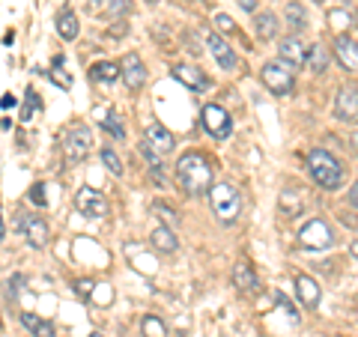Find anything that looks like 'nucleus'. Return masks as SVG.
I'll use <instances>...</instances> for the list:
<instances>
[{"label":"nucleus","instance_id":"nucleus-1","mask_svg":"<svg viewBox=\"0 0 358 337\" xmlns=\"http://www.w3.org/2000/svg\"><path fill=\"white\" fill-rule=\"evenodd\" d=\"M176 182L182 185L185 194L200 197L212 191V167L200 152H185L182 159L176 162Z\"/></svg>","mask_w":358,"mask_h":337},{"label":"nucleus","instance_id":"nucleus-2","mask_svg":"<svg viewBox=\"0 0 358 337\" xmlns=\"http://www.w3.org/2000/svg\"><path fill=\"white\" fill-rule=\"evenodd\" d=\"M308 173H310L313 182H317L320 188H326V191L341 188V182H343V167H341V162L334 159L329 150H322V147L308 152Z\"/></svg>","mask_w":358,"mask_h":337},{"label":"nucleus","instance_id":"nucleus-3","mask_svg":"<svg viewBox=\"0 0 358 337\" xmlns=\"http://www.w3.org/2000/svg\"><path fill=\"white\" fill-rule=\"evenodd\" d=\"M209 200H212V209H215V215H218L224 224H233V221L239 218V212H242V197H239V191L233 188L230 182L212 185Z\"/></svg>","mask_w":358,"mask_h":337},{"label":"nucleus","instance_id":"nucleus-4","mask_svg":"<svg viewBox=\"0 0 358 337\" xmlns=\"http://www.w3.org/2000/svg\"><path fill=\"white\" fill-rule=\"evenodd\" d=\"M90 147H93V134H90V129L84 126V122H75V126L66 129V134H63V152H66V162H69V164L84 162V155L90 152Z\"/></svg>","mask_w":358,"mask_h":337},{"label":"nucleus","instance_id":"nucleus-5","mask_svg":"<svg viewBox=\"0 0 358 337\" xmlns=\"http://www.w3.org/2000/svg\"><path fill=\"white\" fill-rule=\"evenodd\" d=\"M299 245L308 251H329L334 245V233L322 218H310L305 227L299 230Z\"/></svg>","mask_w":358,"mask_h":337},{"label":"nucleus","instance_id":"nucleus-6","mask_svg":"<svg viewBox=\"0 0 358 337\" xmlns=\"http://www.w3.org/2000/svg\"><path fill=\"white\" fill-rule=\"evenodd\" d=\"M200 120H203V129L212 134V138H218V141L230 138L233 120H230V114H227V110H224L221 105H215V102L203 105V114H200Z\"/></svg>","mask_w":358,"mask_h":337},{"label":"nucleus","instance_id":"nucleus-7","mask_svg":"<svg viewBox=\"0 0 358 337\" xmlns=\"http://www.w3.org/2000/svg\"><path fill=\"white\" fill-rule=\"evenodd\" d=\"M75 206H78V212H84V218H90V221H99V218L108 215V200L99 194L96 188H87V185L78 188Z\"/></svg>","mask_w":358,"mask_h":337},{"label":"nucleus","instance_id":"nucleus-8","mask_svg":"<svg viewBox=\"0 0 358 337\" xmlns=\"http://www.w3.org/2000/svg\"><path fill=\"white\" fill-rule=\"evenodd\" d=\"M260 78H263V84L272 89L275 96H289L293 93V75H289V69H284L281 63H266L263 69H260Z\"/></svg>","mask_w":358,"mask_h":337},{"label":"nucleus","instance_id":"nucleus-9","mask_svg":"<svg viewBox=\"0 0 358 337\" xmlns=\"http://www.w3.org/2000/svg\"><path fill=\"white\" fill-rule=\"evenodd\" d=\"M120 69H122V81H126V87L131 89V93L147 84V66H143V60L134 51H129L126 57H122Z\"/></svg>","mask_w":358,"mask_h":337},{"label":"nucleus","instance_id":"nucleus-10","mask_svg":"<svg viewBox=\"0 0 358 337\" xmlns=\"http://www.w3.org/2000/svg\"><path fill=\"white\" fill-rule=\"evenodd\" d=\"M206 48H209V54L215 57V63L221 66V69H227V72L236 69V51H233L218 33H206Z\"/></svg>","mask_w":358,"mask_h":337},{"label":"nucleus","instance_id":"nucleus-11","mask_svg":"<svg viewBox=\"0 0 358 337\" xmlns=\"http://www.w3.org/2000/svg\"><path fill=\"white\" fill-rule=\"evenodd\" d=\"M334 117L355 120L358 117V87H341L334 96Z\"/></svg>","mask_w":358,"mask_h":337},{"label":"nucleus","instance_id":"nucleus-12","mask_svg":"<svg viewBox=\"0 0 358 337\" xmlns=\"http://www.w3.org/2000/svg\"><path fill=\"white\" fill-rule=\"evenodd\" d=\"M143 141L150 143L152 150H159L162 155H167V152H173V147H176V141H173V134L167 131L162 122H147V129H143Z\"/></svg>","mask_w":358,"mask_h":337},{"label":"nucleus","instance_id":"nucleus-13","mask_svg":"<svg viewBox=\"0 0 358 337\" xmlns=\"http://www.w3.org/2000/svg\"><path fill=\"white\" fill-rule=\"evenodd\" d=\"M18 230H24L27 242L33 248H42V245L48 242V224L36 215H18Z\"/></svg>","mask_w":358,"mask_h":337},{"label":"nucleus","instance_id":"nucleus-14","mask_svg":"<svg viewBox=\"0 0 358 337\" xmlns=\"http://www.w3.org/2000/svg\"><path fill=\"white\" fill-rule=\"evenodd\" d=\"M331 54L346 72H358V42H352L350 36H338Z\"/></svg>","mask_w":358,"mask_h":337},{"label":"nucleus","instance_id":"nucleus-15","mask_svg":"<svg viewBox=\"0 0 358 337\" xmlns=\"http://www.w3.org/2000/svg\"><path fill=\"white\" fill-rule=\"evenodd\" d=\"M233 287L242 289V293H257V289H260V278H257L248 260H239L233 266Z\"/></svg>","mask_w":358,"mask_h":337},{"label":"nucleus","instance_id":"nucleus-16","mask_svg":"<svg viewBox=\"0 0 358 337\" xmlns=\"http://www.w3.org/2000/svg\"><path fill=\"white\" fill-rule=\"evenodd\" d=\"M278 54H281V60L289 63V66H305L308 63V51L305 45L299 42V36H284L278 42Z\"/></svg>","mask_w":358,"mask_h":337},{"label":"nucleus","instance_id":"nucleus-17","mask_svg":"<svg viewBox=\"0 0 358 337\" xmlns=\"http://www.w3.org/2000/svg\"><path fill=\"white\" fill-rule=\"evenodd\" d=\"M173 78L179 84H185L188 89H206L209 87V78L200 72V69H194V66H188V63H179V66H173Z\"/></svg>","mask_w":358,"mask_h":337},{"label":"nucleus","instance_id":"nucleus-18","mask_svg":"<svg viewBox=\"0 0 358 337\" xmlns=\"http://www.w3.org/2000/svg\"><path fill=\"white\" fill-rule=\"evenodd\" d=\"M296 296L301 299L305 308H317L320 305V284L310 275H296Z\"/></svg>","mask_w":358,"mask_h":337},{"label":"nucleus","instance_id":"nucleus-19","mask_svg":"<svg viewBox=\"0 0 358 337\" xmlns=\"http://www.w3.org/2000/svg\"><path fill=\"white\" fill-rule=\"evenodd\" d=\"M278 209H281L284 215H289V218H299L301 209H305V197H301V191L299 188H284L281 197H278Z\"/></svg>","mask_w":358,"mask_h":337},{"label":"nucleus","instance_id":"nucleus-20","mask_svg":"<svg viewBox=\"0 0 358 337\" xmlns=\"http://www.w3.org/2000/svg\"><path fill=\"white\" fill-rule=\"evenodd\" d=\"M150 242L155 245V251H162V254H173L179 248V239H176L173 227H164V224H159V227L150 233Z\"/></svg>","mask_w":358,"mask_h":337},{"label":"nucleus","instance_id":"nucleus-21","mask_svg":"<svg viewBox=\"0 0 358 337\" xmlns=\"http://www.w3.org/2000/svg\"><path fill=\"white\" fill-rule=\"evenodd\" d=\"M90 78H93L96 84H114L117 78H122V69H120L117 63L102 60V63H93V66H90Z\"/></svg>","mask_w":358,"mask_h":337},{"label":"nucleus","instance_id":"nucleus-22","mask_svg":"<svg viewBox=\"0 0 358 337\" xmlns=\"http://www.w3.org/2000/svg\"><path fill=\"white\" fill-rule=\"evenodd\" d=\"M57 33H60V39H66V42L78 39V15L72 13L69 6L57 13Z\"/></svg>","mask_w":358,"mask_h":337},{"label":"nucleus","instance_id":"nucleus-23","mask_svg":"<svg viewBox=\"0 0 358 337\" xmlns=\"http://www.w3.org/2000/svg\"><path fill=\"white\" fill-rule=\"evenodd\" d=\"M254 27H257V36L260 39H275L278 36V18H275V13H257V18H254Z\"/></svg>","mask_w":358,"mask_h":337},{"label":"nucleus","instance_id":"nucleus-24","mask_svg":"<svg viewBox=\"0 0 358 337\" xmlns=\"http://www.w3.org/2000/svg\"><path fill=\"white\" fill-rule=\"evenodd\" d=\"M308 66H310V72H317V75H322V72L329 69V51L322 48L320 42L308 51Z\"/></svg>","mask_w":358,"mask_h":337},{"label":"nucleus","instance_id":"nucleus-25","mask_svg":"<svg viewBox=\"0 0 358 337\" xmlns=\"http://www.w3.org/2000/svg\"><path fill=\"white\" fill-rule=\"evenodd\" d=\"M141 331H143V337H167V325L155 317V313H147V317L141 320Z\"/></svg>","mask_w":358,"mask_h":337},{"label":"nucleus","instance_id":"nucleus-26","mask_svg":"<svg viewBox=\"0 0 358 337\" xmlns=\"http://www.w3.org/2000/svg\"><path fill=\"white\" fill-rule=\"evenodd\" d=\"M287 24L293 30H305L308 27V15H305V9H301L299 3H287Z\"/></svg>","mask_w":358,"mask_h":337},{"label":"nucleus","instance_id":"nucleus-27","mask_svg":"<svg viewBox=\"0 0 358 337\" xmlns=\"http://www.w3.org/2000/svg\"><path fill=\"white\" fill-rule=\"evenodd\" d=\"M102 129L114 134L117 141H122V138H126V126H122V120H120V114H117V110H108V117H105V122H102Z\"/></svg>","mask_w":358,"mask_h":337},{"label":"nucleus","instance_id":"nucleus-28","mask_svg":"<svg viewBox=\"0 0 358 337\" xmlns=\"http://www.w3.org/2000/svg\"><path fill=\"white\" fill-rule=\"evenodd\" d=\"M51 81L57 84V87H63V89H69L72 87V78L63 72V54L60 57H54V69H51Z\"/></svg>","mask_w":358,"mask_h":337},{"label":"nucleus","instance_id":"nucleus-29","mask_svg":"<svg viewBox=\"0 0 358 337\" xmlns=\"http://www.w3.org/2000/svg\"><path fill=\"white\" fill-rule=\"evenodd\" d=\"M102 162H105V167H108V171L114 173V176H122V173H126V171H122L120 155H117L114 150H110V147H102Z\"/></svg>","mask_w":358,"mask_h":337},{"label":"nucleus","instance_id":"nucleus-30","mask_svg":"<svg viewBox=\"0 0 358 337\" xmlns=\"http://www.w3.org/2000/svg\"><path fill=\"white\" fill-rule=\"evenodd\" d=\"M36 110H39V96H36V89H27V105H24V110H21V120H24V122H30L33 120V114H36Z\"/></svg>","mask_w":358,"mask_h":337},{"label":"nucleus","instance_id":"nucleus-31","mask_svg":"<svg viewBox=\"0 0 358 337\" xmlns=\"http://www.w3.org/2000/svg\"><path fill=\"white\" fill-rule=\"evenodd\" d=\"M152 212H155V215H162V221H164V227H176V212L171 209V206H164V203H155L152 206Z\"/></svg>","mask_w":358,"mask_h":337},{"label":"nucleus","instance_id":"nucleus-32","mask_svg":"<svg viewBox=\"0 0 358 337\" xmlns=\"http://www.w3.org/2000/svg\"><path fill=\"white\" fill-rule=\"evenodd\" d=\"M275 305L287 313V320H289V322H299V313H296V308H293V305H289V299H287V296L275 293Z\"/></svg>","mask_w":358,"mask_h":337},{"label":"nucleus","instance_id":"nucleus-33","mask_svg":"<svg viewBox=\"0 0 358 337\" xmlns=\"http://www.w3.org/2000/svg\"><path fill=\"white\" fill-rule=\"evenodd\" d=\"M131 9V0H108V15H126Z\"/></svg>","mask_w":358,"mask_h":337},{"label":"nucleus","instance_id":"nucleus-34","mask_svg":"<svg viewBox=\"0 0 358 337\" xmlns=\"http://www.w3.org/2000/svg\"><path fill=\"white\" fill-rule=\"evenodd\" d=\"M27 197H30V203H36V206H48V197H45V185L42 182L33 185Z\"/></svg>","mask_w":358,"mask_h":337},{"label":"nucleus","instance_id":"nucleus-35","mask_svg":"<svg viewBox=\"0 0 358 337\" xmlns=\"http://www.w3.org/2000/svg\"><path fill=\"white\" fill-rule=\"evenodd\" d=\"M21 325H24V329H27V331H33V334H36V331H39V325H42V320L36 317V313H30V310H24V313H21Z\"/></svg>","mask_w":358,"mask_h":337},{"label":"nucleus","instance_id":"nucleus-36","mask_svg":"<svg viewBox=\"0 0 358 337\" xmlns=\"http://www.w3.org/2000/svg\"><path fill=\"white\" fill-rule=\"evenodd\" d=\"M215 27H218L221 33H233V27H236V24H233V18H230V15L218 13V15H215Z\"/></svg>","mask_w":358,"mask_h":337},{"label":"nucleus","instance_id":"nucleus-37","mask_svg":"<svg viewBox=\"0 0 358 337\" xmlns=\"http://www.w3.org/2000/svg\"><path fill=\"white\" fill-rule=\"evenodd\" d=\"M78 296H84V299H93V289H96V284L93 280H78Z\"/></svg>","mask_w":358,"mask_h":337},{"label":"nucleus","instance_id":"nucleus-38","mask_svg":"<svg viewBox=\"0 0 358 337\" xmlns=\"http://www.w3.org/2000/svg\"><path fill=\"white\" fill-rule=\"evenodd\" d=\"M99 289H102V293H93V299L99 305H110V301H114V289L110 287H99Z\"/></svg>","mask_w":358,"mask_h":337},{"label":"nucleus","instance_id":"nucleus-39","mask_svg":"<svg viewBox=\"0 0 358 337\" xmlns=\"http://www.w3.org/2000/svg\"><path fill=\"white\" fill-rule=\"evenodd\" d=\"M36 337H57V329H54V322H48V320H42V325H39V331H36Z\"/></svg>","mask_w":358,"mask_h":337},{"label":"nucleus","instance_id":"nucleus-40","mask_svg":"<svg viewBox=\"0 0 358 337\" xmlns=\"http://www.w3.org/2000/svg\"><path fill=\"white\" fill-rule=\"evenodd\" d=\"M0 105H3V114H9V110L18 105V99H15L13 93H3V102H0Z\"/></svg>","mask_w":358,"mask_h":337},{"label":"nucleus","instance_id":"nucleus-41","mask_svg":"<svg viewBox=\"0 0 358 337\" xmlns=\"http://www.w3.org/2000/svg\"><path fill=\"white\" fill-rule=\"evenodd\" d=\"M110 36H117V39H120V36H126V21H117V24L110 27Z\"/></svg>","mask_w":358,"mask_h":337},{"label":"nucleus","instance_id":"nucleus-42","mask_svg":"<svg viewBox=\"0 0 358 337\" xmlns=\"http://www.w3.org/2000/svg\"><path fill=\"white\" fill-rule=\"evenodd\" d=\"M341 221H343V224H350V227H355V230H358V218H355V215H346V212H343Z\"/></svg>","mask_w":358,"mask_h":337},{"label":"nucleus","instance_id":"nucleus-43","mask_svg":"<svg viewBox=\"0 0 358 337\" xmlns=\"http://www.w3.org/2000/svg\"><path fill=\"white\" fill-rule=\"evenodd\" d=\"M350 203H352V206L358 209V182H355V185L350 188Z\"/></svg>","mask_w":358,"mask_h":337},{"label":"nucleus","instance_id":"nucleus-44","mask_svg":"<svg viewBox=\"0 0 358 337\" xmlns=\"http://www.w3.org/2000/svg\"><path fill=\"white\" fill-rule=\"evenodd\" d=\"M236 3H239V6L245 9V13H251V9L257 6V0H236Z\"/></svg>","mask_w":358,"mask_h":337},{"label":"nucleus","instance_id":"nucleus-45","mask_svg":"<svg viewBox=\"0 0 358 337\" xmlns=\"http://www.w3.org/2000/svg\"><path fill=\"white\" fill-rule=\"evenodd\" d=\"M350 143H352V150L358 152V131H352V138H350Z\"/></svg>","mask_w":358,"mask_h":337},{"label":"nucleus","instance_id":"nucleus-46","mask_svg":"<svg viewBox=\"0 0 358 337\" xmlns=\"http://www.w3.org/2000/svg\"><path fill=\"white\" fill-rule=\"evenodd\" d=\"M350 254H352V257H358V242H352V245H350Z\"/></svg>","mask_w":358,"mask_h":337},{"label":"nucleus","instance_id":"nucleus-47","mask_svg":"<svg viewBox=\"0 0 358 337\" xmlns=\"http://www.w3.org/2000/svg\"><path fill=\"white\" fill-rule=\"evenodd\" d=\"M90 337H105V334H99V331H93V334H90Z\"/></svg>","mask_w":358,"mask_h":337}]
</instances>
